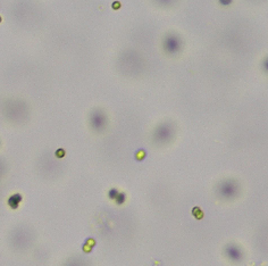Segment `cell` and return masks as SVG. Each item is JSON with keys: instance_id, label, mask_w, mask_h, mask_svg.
I'll return each mask as SVG.
<instances>
[{"instance_id": "obj_1", "label": "cell", "mask_w": 268, "mask_h": 266, "mask_svg": "<svg viewBox=\"0 0 268 266\" xmlns=\"http://www.w3.org/2000/svg\"><path fill=\"white\" fill-rule=\"evenodd\" d=\"M164 49L169 53H178L181 49V40L175 35H169L164 41Z\"/></svg>"}, {"instance_id": "obj_2", "label": "cell", "mask_w": 268, "mask_h": 266, "mask_svg": "<svg viewBox=\"0 0 268 266\" xmlns=\"http://www.w3.org/2000/svg\"><path fill=\"white\" fill-rule=\"evenodd\" d=\"M91 124L96 130H102L106 125V117L103 116L102 113L96 112L91 117Z\"/></svg>"}, {"instance_id": "obj_3", "label": "cell", "mask_w": 268, "mask_h": 266, "mask_svg": "<svg viewBox=\"0 0 268 266\" xmlns=\"http://www.w3.org/2000/svg\"><path fill=\"white\" fill-rule=\"evenodd\" d=\"M219 192L223 197H232L236 192V185L232 182H224L219 188Z\"/></svg>"}, {"instance_id": "obj_4", "label": "cell", "mask_w": 268, "mask_h": 266, "mask_svg": "<svg viewBox=\"0 0 268 266\" xmlns=\"http://www.w3.org/2000/svg\"><path fill=\"white\" fill-rule=\"evenodd\" d=\"M225 251H226V255L228 256V258H231L232 260H240L242 258V253L235 246H228Z\"/></svg>"}, {"instance_id": "obj_5", "label": "cell", "mask_w": 268, "mask_h": 266, "mask_svg": "<svg viewBox=\"0 0 268 266\" xmlns=\"http://www.w3.org/2000/svg\"><path fill=\"white\" fill-rule=\"evenodd\" d=\"M21 200H22V196H21L19 193H16V194H14V196H12V197L8 199V205L12 207V209H16V208L19 206V203H21Z\"/></svg>"}, {"instance_id": "obj_6", "label": "cell", "mask_w": 268, "mask_h": 266, "mask_svg": "<svg viewBox=\"0 0 268 266\" xmlns=\"http://www.w3.org/2000/svg\"><path fill=\"white\" fill-rule=\"evenodd\" d=\"M125 194L122 193V192H118V194H117V197L115 198V200L117 203H123L125 201Z\"/></svg>"}, {"instance_id": "obj_7", "label": "cell", "mask_w": 268, "mask_h": 266, "mask_svg": "<svg viewBox=\"0 0 268 266\" xmlns=\"http://www.w3.org/2000/svg\"><path fill=\"white\" fill-rule=\"evenodd\" d=\"M117 194H118V191L116 190V189H112L109 191V198L110 199H114L115 200V198L117 197Z\"/></svg>"}, {"instance_id": "obj_8", "label": "cell", "mask_w": 268, "mask_h": 266, "mask_svg": "<svg viewBox=\"0 0 268 266\" xmlns=\"http://www.w3.org/2000/svg\"><path fill=\"white\" fill-rule=\"evenodd\" d=\"M218 1L221 5H223V6H228V5H231L233 0H218Z\"/></svg>"}, {"instance_id": "obj_9", "label": "cell", "mask_w": 268, "mask_h": 266, "mask_svg": "<svg viewBox=\"0 0 268 266\" xmlns=\"http://www.w3.org/2000/svg\"><path fill=\"white\" fill-rule=\"evenodd\" d=\"M262 66H264V68H265L266 71H268V57L265 59V62H264V64H262Z\"/></svg>"}, {"instance_id": "obj_10", "label": "cell", "mask_w": 268, "mask_h": 266, "mask_svg": "<svg viewBox=\"0 0 268 266\" xmlns=\"http://www.w3.org/2000/svg\"><path fill=\"white\" fill-rule=\"evenodd\" d=\"M56 155H57V156H58V157H59V158H60V157H62V156H64V150H62V149H59V150L57 151V153H56Z\"/></svg>"}, {"instance_id": "obj_11", "label": "cell", "mask_w": 268, "mask_h": 266, "mask_svg": "<svg viewBox=\"0 0 268 266\" xmlns=\"http://www.w3.org/2000/svg\"><path fill=\"white\" fill-rule=\"evenodd\" d=\"M0 21H1V18H0Z\"/></svg>"}]
</instances>
